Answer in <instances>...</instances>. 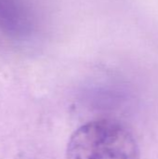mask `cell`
Instances as JSON below:
<instances>
[{
    "label": "cell",
    "instance_id": "7a4b0ae2",
    "mask_svg": "<svg viewBox=\"0 0 158 159\" xmlns=\"http://www.w3.org/2000/svg\"><path fill=\"white\" fill-rule=\"evenodd\" d=\"M30 27V15L21 0H0V30L20 37L28 34Z\"/></svg>",
    "mask_w": 158,
    "mask_h": 159
},
{
    "label": "cell",
    "instance_id": "6da1fadb",
    "mask_svg": "<svg viewBox=\"0 0 158 159\" xmlns=\"http://www.w3.org/2000/svg\"><path fill=\"white\" fill-rule=\"evenodd\" d=\"M67 159H139L133 135L121 124L98 120L80 127L67 146Z\"/></svg>",
    "mask_w": 158,
    "mask_h": 159
}]
</instances>
